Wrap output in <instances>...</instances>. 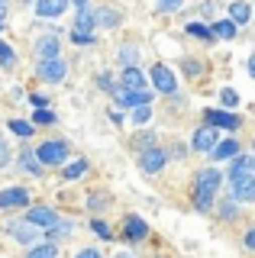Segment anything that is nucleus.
Returning <instances> with one entry per match:
<instances>
[{
	"label": "nucleus",
	"mask_w": 255,
	"mask_h": 258,
	"mask_svg": "<svg viewBox=\"0 0 255 258\" xmlns=\"http://www.w3.org/2000/svg\"><path fill=\"white\" fill-rule=\"evenodd\" d=\"M65 75H68V61L65 58H49V61L36 64V78L45 81V84H61Z\"/></svg>",
	"instance_id": "6"
},
{
	"label": "nucleus",
	"mask_w": 255,
	"mask_h": 258,
	"mask_svg": "<svg viewBox=\"0 0 255 258\" xmlns=\"http://www.w3.org/2000/svg\"><path fill=\"white\" fill-rule=\"evenodd\" d=\"M10 161H13V155H10V145H7V139L0 136V171H7V168H10Z\"/></svg>",
	"instance_id": "39"
},
{
	"label": "nucleus",
	"mask_w": 255,
	"mask_h": 258,
	"mask_svg": "<svg viewBox=\"0 0 255 258\" xmlns=\"http://www.w3.org/2000/svg\"><path fill=\"white\" fill-rule=\"evenodd\" d=\"M7 26V4H0V29Z\"/></svg>",
	"instance_id": "46"
},
{
	"label": "nucleus",
	"mask_w": 255,
	"mask_h": 258,
	"mask_svg": "<svg viewBox=\"0 0 255 258\" xmlns=\"http://www.w3.org/2000/svg\"><path fill=\"white\" fill-rule=\"evenodd\" d=\"M4 232H7V236H10L13 242H20V245H26V248H33V245H39V242L45 239V232L39 229V226H33V223H26L23 216H20V220H7Z\"/></svg>",
	"instance_id": "2"
},
{
	"label": "nucleus",
	"mask_w": 255,
	"mask_h": 258,
	"mask_svg": "<svg viewBox=\"0 0 255 258\" xmlns=\"http://www.w3.org/2000/svg\"><path fill=\"white\" fill-rule=\"evenodd\" d=\"M94 39H97V36H84V32L71 29V42H75V45H94Z\"/></svg>",
	"instance_id": "43"
},
{
	"label": "nucleus",
	"mask_w": 255,
	"mask_h": 258,
	"mask_svg": "<svg viewBox=\"0 0 255 258\" xmlns=\"http://www.w3.org/2000/svg\"><path fill=\"white\" fill-rule=\"evenodd\" d=\"M119 87H123V91H146L149 78L142 75L139 68H123V75H119Z\"/></svg>",
	"instance_id": "16"
},
{
	"label": "nucleus",
	"mask_w": 255,
	"mask_h": 258,
	"mask_svg": "<svg viewBox=\"0 0 255 258\" xmlns=\"http://www.w3.org/2000/svg\"><path fill=\"white\" fill-rule=\"evenodd\" d=\"M116 258H136L133 252H116Z\"/></svg>",
	"instance_id": "49"
},
{
	"label": "nucleus",
	"mask_w": 255,
	"mask_h": 258,
	"mask_svg": "<svg viewBox=\"0 0 255 258\" xmlns=\"http://www.w3.org/2000/svg\"><path fill=\"white\" fill-rule=\"evenodd\" d=\"M184 75H190V78H197V75H204V61H194V58H184Z\"/></svg>",
	"instance_id": "40"
},
{
	"label": "nucleus",
	"mask_w": 255,
	"mask_h": 258,
	"mask_svg": "<svg viewBox=\"0 0 255 258\" xmlns=\"http://www.w3.org/2000/svg\"><path fill=\"white\" fill-rule=\"evenodd\" d=\"M139 58H142V52H139L136 42H126V45L116 48V61L123 64V68H139Z\"/></svg>",
	"instance_id": "18"
},
{
	"label": "nucleus",
	"mask_w": 255,
	"mask_h": 258,
	"mask_svg": "<svg viewBox=\"0 0 255 258\" xmlns=\"http://www.w3.org/2000/svg\"><path fill=\"white\" fill-rule=\"evenodd\" d=\"M181 7H184V0H158L155 10H158V13H178Z\"/></svg>",
	"instance_id": "37"
},
{
	"label": "nucleus",
	"mask_w": 255,
	"mask_h": 258,
	"mask_svg": "<svg viewBox=\"0 0 255 258\" xmlns=\"http://www.w3.org/2000/svg\"><path fill=\"white\" fill-rule=\"evenodd\" d=\"M149 119H152V103H149V107H139V110H133V123H136V126H146Z\"/></svg>",
	"instance_id": "38"
},
{
	"label": "nucleus",
	"mask_w": 255,
	"mask_h": 258,
	"mask_svg": "<svg viewBox=\"0 0 255 258\" xmlns=\"http://www.w3.org/2000/svg\"><path fill=\"white\" fill-rule=\"evenodd\" d=\"M239 200L236 197H226V200H220V204H217V216H220V220H226V223H233L236 220V216H239Z\"/></svg>",
	"instance_id": "26"
},
{
	"label": "nucleus",
	"mask_w": 255,
	"mask_h": 258,
	"mask_svg": "<svg viewBox=\"0 0 255 258\" xmlns=\"http://www.w3.org/2000/svg\"><path fill=\"white\" fill-rule=\"evenodd\" d=\"M68 4H75L78 10H84V7H91V0H68Z\"/></svg>",
	"instance_id": "47"
},
{
	"label": "nucleus",
	"mask_w": 255,
	"mask_h": 258,
	"mask_svg": "<svg viewBox=\"0 0 255 258\" xmlns=\"http://www.w3.org/2000/svg\"><path fill=\"white\" fill-rule=\"evenodd\" d=\"M190 149L201 152V155H204V152H213V149H217V129L207 126V123L201 129H194V136H190Z\"/></svg>",
	"instance_id": "14"
},
{
	"label": "nucleus",
	"mask_w": 255,
	"mask_h": 258,
	"mask_svg": "<svg viewBox=\"0 0 255 258\" xmlns=\"http://www.w3.org/2000/svg\"><path fill=\"white\" fill-rule=\"evenodd\" d=\"M223 184V174L217 168H201V171L194 174V194H190V204H194L197 213H210L213 210V197H217Z\"/></svg>",
	"instance_id": "1"
},
{
	"label": "nucleus",
	"mask_w": 255,
	"mask_h": 258,
	"mask_svg": "<svg viewBox=\"0 0 255 258\" xmlns=\"http://www.w3.org/2000/svg\"><path fill=\"white\" fill-rule=\"evenodd\" d=\"M94 29H97V20H94V10H91V7H84V10H78V16H75V32H84V36H94Z\"/></svg>",
	"instance_id": "22"
},
{
	"label": "nucleus",
	"mask_w": 255,
	"mask_h": 258,
	"mask_svg": "<svg viewBox=\"0 0 255 258\" xmlns=\"http://www.w3.org/2000/svg\"><path fill=\"white\" fill-rule=\"evenodd\" d=\"M220 103H223V110H233L239 103V94L233 91V87H223V91H220Z\"/></svg>",
	"instance_id": "36"
},
{
	"label": "nucleus",
	"mask_w": 255,
	"mask_h": 258,
	"mask_svg": "<svg viewBox=\"0 0 255 258\" xmlns=\"http://www.w3.org/2000/svg\"><path fill=\"white\" fill-rule=\"evenodd\" d=\"M204 119H207V126H213V129H239V126H242V119H239L236 113L217 110V107H207L204 110Z\"/></svg>",
	"instance_id": "11"
},
{
	"label": "nucleus",
	"mask_w": 255,
	"mask_h": 258,
	"mask_svg": "<svg viewBox=\"0 0 255 258\" xmlns=\"http://www.w3.org/2000/svg\"><path fill=\"white\" fill-rule=\"evenodd\" d=\"M242 245L249 248V252H255V226H252V229H245V236H242Z\"/></svg>",
	"instance_id": "45"
},
{
	"label": "nucleus",
	"mask_w": 255,
	"mask_h": 258,
	"mask_svg": "<svg viewBox=\"0 0 255 258\" xmlns=\"http://www.w3.org/2000/svg\"><path fill=\"white\" fill-rule=\"evenodd\" d=\"M168 165V152L165 149H146V152H139V171L142 174H158L162 168Z\"/></svg>",
	"instance_id": "9"
},
{
	"label": "nucleus",
	"mask_w": 255,
	"mask_h": 258,
	"mask_svg": "<svg viewBox=\"0 0 255 258\" xmlns=\"http://www.w3.org/2000/svg\"><path fill=\"white\" fill-rule=\"evenodd\" d=\"M0 4H7V0H0Z\"/></svg>",
	"instance_id": "53"
},
{
	"label": "nucleus",
	"mask_w": 255,
	"mask_h": 258,
	"mask_svg": "<svg viewBox=\"0 0 255 258\" xmlns=\"http://www.w3.org/2000/svg\"><path fill=\"white\" fill-rule=\"evenodd\" d=\"M71 236H75V220H58L52 229H45V242H55V245L61 239H71Z\"/></svg>",
	"instance_id": "19"
},
{
	"label": "nucleus",
	"mask_w": 255,
	"mask_h": 258,
	"mask_svg": "<svg viewBox=\"0 0 255 258\" xmlns=\"http://www.w3.org/2000/svg\"><path fill=\"white\" fill-rule=\"evenodd\" d=\"M110 204H113V197H110L107 190H91L87 194V210H91V213H103Z\"/></svg>",
	"instance_id": "25"
},
{
	"label": "nucleus",
	"mask_w": 255,
	"mask_h": 258,
	"mask_svg": "<svg viewBox=\"0 0 255 258\" xmlns=\"http://www.w3.org/2000/svg\"><path fill=\"white\" fill-rule=\"evenodd\" d=\"M229 187H233V197L239 204H255V174L245 171V174H236V177H226Z\"/></svg>",
	"instance_id": "7"
},
{
	"label": "nucleus",
	"mask_w": 255,
	"mask_h": 258,
	"mask_svg": "<svg viewBox=\"0 0 255 258\" xmlns=\"http://www.w3.org/2000/svg\"><path fill=\"white\" fill-rule=\"evenodd\" d=\"M49 97H42V94H29V107L33 110H49Z\"/></svg>",
	"instance_id": "41"
},
{
	"label": "nucleus",
	"mask_w": 255,
	"mask_h": 258,
	"mask_svg": "<svg viewBox=\"0 0 255 258\" xmlns=\"http://www.w3.org/2000/svg\"><path fill=\"white\" fill-rule=\"evenodd\" d=\"M229 20H233L236 26L249 23V20H252V7L245 4V0H233V4H229Z\"/></svg>",
	"instance_id": "24"
},
{
	"label": "nucleus",
	"mask_w": 255,
	"mask_h": 258,
	"mask_svg": "<svg viewBox=\"0 0 255 258\" xmlns=\"http://www.w3.org/2000/svg\"><path fill=\"white\" fill-rule=\"evenodd\" d=\"M23 258H61V248L55 245V242H39V245H33V248H26V255Z\"/></svg>",
	"instance_id": "23"
},
{
	"label": "nucleus",
	"mask_w": 255,
	"mask_h": 258,
	"mask_svg": "<svg viewBox=\"0 0 255 258\" xmlns=\"http://www.w3.org/2000/svg\"><path fill=\"white\" fill-rule=\"evenodd\" d=\"M87 158H78V161H71V165H65V171H61V177L65 181H78V177H84L87 174Z\"/></svg>",
	"instance_id": "28"
},
{
	"label": "nucleus",
	"mask_w": 255,
	"mask_h": 258,
	"mask_svg": "<svg viewBox=\"0 0 255 258\" xmlns=\"http://www.w3.org/2000/svg\"><path fill=\"white\" fill-rule=\"evenodd\" d=\"M123 236L130 239V242L149 239V223L142 220V216H136V213H126V216H123Z\"/></svg>",
	"instance_id": "13"
},
{
	"label": "nucleus",
	"mask_w": 255,
	"mask_h": 258,
	"mask_svg": "<svg viewBox=\"0 0 255 258\" xmlns=\"http://www.w3.org/2000/svg\"><path fill=\"white\" fill-rule=\"evenodd\" d=\"M33 207V197H29L26 187H4L0 190V213H17V210H29Z\"/></svg>",
	"instance_id": "4"
},
{
	"label": "nucleus",
	"mask_w": 255,
	"mask_h": 258,
	"mask_svg": "<svg viewBox=\"0 0 255 258\" xmlns=\"http://www.w3.org/2000/svg\"><path fill=\"white\" fill-rule=\"evenodd\" d=\"M7 129H10L13 136H20V139H29V136L36 133V126L29 123V119H7Z\"/></svg>",
	"instance_id": "29"
},
{
	"label": "nucleus",
	"mask_w": 255,
	"mask_h": 258,
	"mask_svg": "<svg viewBox=\"0 0 255 258\" xmlns=\"http://www.w3.org/2000/svg\"><path fill=\"white\" fill-rule=\"evenodd\" d=\"M94 20H97V26H103V29H116L119 23H123V16H119V10L97 7V10H94Z\"/></svg>",
	"instance_id": "21"
},
{
	"label": "nucleus",
	"mask_w": 255,
	"mask_h": 258,
	"mask_svg": "<svg viewBox=\"0 0 255 258\" xmlns=\"http://www.w3.org/2000/svg\"><path fill=\"white\" fill-rule=\"evenodd\" d=\"M0 258H10V255H0Z\"/></svg>",
	"instance_id": "52"
},
{
	"label": "nucleus",
	"mask_w": 255,
	"mask_h": 258,
	"mask_svg": "<svg viewBox=\"0 0 255 258\" xmlns=\"http://www.w3.org/2000/svg\"><path fill=\"white\" fill-rule=\"evenodd\" d=\"M210 29L217 39H236V32H239V26L233 20H217V23H210Z\"/></svg>",
	"instance_id": "27"
},
{
	"label": "nucleus",
	"mask_w": 255,
	"mask_h": 258,
	"mask_svg": "<svg viewBox=\"0 0 255 258\" xmlns=\"http://www.w3.org/2000/svg\"><path fill=\"white\" fill-rule=\"evenodd\" d=\"M252 152H255V139H252Z\"/></svg>",
	"instance_id": "51"
},
{
	"label": "nucleus",
	"mask_w": 255,
	"mask_h": 258,
	"mask_svg": "<svg viewBox=\"0 0 255 258\" xmlns=\"http://www.w3.org/2000/svg\"><path fill=\"white\" fill-rule=\"evenodd\" d=\"M55 119L58 116H55L52 110H33V126H52Z\"/></svg>",
	"instance_id": "34"
},
{
	"label": "nucleus",
	"mask_w": 255,
	"mask_h": 258,
	"mask_svg": "<svg viewBox=\"0 0 255 258\" xmlns=\"http://www.w3.org/2000/svg\"><path fill=\"white\" fill-rule=\"evenodd\" d=\"M149 81H152V87L158 94H174L178 91V78H174V71L168 68V64H152Z\"/></svg>",
	"instance_id": "8"
},
{
	"label": "nucleus",
	"mask_w": 255,
	"mask_h": 258,
	"mask_svg": "<svg viewBox=\"0 0 255 258\" xmlns=\"http://www.w3.org/2000/svg\"><path fill=\"white\" fill-rule=\"evenodd\" d=\"M133 145H136V152H146V149H155V133H139L136 139H133Z\"/></svg>",
	"instance_id": "35"
},
{
	"label": "nucleus",
	"mask_w": 255,
	"mask_h": 258,
	"mask_svg": "<svg viewBox=\"0 0 255 258\" xmlns=\"http://www.w3.org/2000/svg\"><path fill=\"white\" fill-rule=\"evenodd\" d=\"M113 100L123 110H139V107H149V103H152V91H123V87H116Z\"/></svg>",
	"instance_id": "10"
},
{
	"label": "nucleus",
	"mask_w": 255,
	"mask_h": 258,
	"mask_svg": "<svg viewBox=\"0 0 255 258\" xmlns=\"http://www.w3.org/2000/svg\"><path fill=\"white\" fill-rule=\"evenodd\" d=\"M97 87H103V91H110V94H113L119 84H113V78H110L107 71H100V75H97Z\"/></svg>",
	"instance_id": "42"
},
{
	"label": "nucleus",
	"mask_w": 255,
	"mask_h": 258,
	"mask_svg": "<svg viewBox=\"0 0 255 258\" xmlns=\"http://www.w3.org/2000/svg\"><path fill=\"white\" fill-rule=\"evenodd\" d=\"M249 171H252V174H255V155H252V161H249Z\"/></svg>",
	"instance_id": "50"
},
{
	"label": "nucleus",
	"mask_w": 255,
	"mask_h": 258,
	"mask_svg": "<svg viewBox=\"0 0 255 258\" xmlns=\"http://www.w3.org/2000/svg\"><path fill=\"white\" fill-rule=\"evenodd\" d=\"M17 168H20V171H26V174H33V177H45L42 161H39L36 152H29V149H23L20 155H17Z\"/></svg>",
	"instance_id": "15"
},
{
	"label": "nucleus",
	"mask_w": 255,
	"mask_h": 258,
	"mask_svg": "<svg viewBox=\"0 0 255 258\" xmlns=\"http://www.w3.org/2000/svg\"><path fill=\"white\" fill-rule=\"evenodd\" d=\"M68 155H71V149L65 139H45L36 149V158L42 161V168H61L68 161Z\"/></svg>",
	"instance_id": "3"
},
{
	"label": "nucleus",
	"mask_w": 255,
	"mask_h": 258,
	"mask_svg": "<svg viewBox=\"0 0 255 258\" xmlns=\"http://www.w3.org/2000/svg\"><path fill=\"white\" fill-rule=\"evenodd\" d=\"M249 161H252V155H236L233 161H229V177L245 174V171H249Z\"/></svg>",
	"instance_id": "31"
},
{
	"label": "nucleus",
	"mask_w": 255,
	"mask_h": 258,
	"mask_svg": "<svg viewBox=\"0 0 255 258\" xmlns=\"http://www.w3.org/2000/svg\"><path fill=\"white\" fill-rule=\"evenodd\" d=\"M184 29H187V36H194V39H204V42H213V39H217V36H213V29L207 26V23H197V20H194V23H187Z\"/></svg>",
	"instance_id": "30"
},
{
	"label": "nucleus",
	"mask_w": 255,
	"mask_h": 258,
	"mask_svg": "<svg viewBox=\"0 0 255 258\" xmlns=\"http://www.w3.org/2000/svg\"><path fill=\"white\" fill-rule=\"evenodd\" d=\"M0 64H4V68H13V64H17V52H13V45L4 42V39H0Z\"/></svg>",
	"instance_id": "33"
},
{
	"label": "nucleus",
	"mask_w": 255,
	"mask_h": 258,
	"mask_svg": "<svg viewBox=\"0 0 255 258\" xmlns=\"http://www.w3.org/2000/svg\"><path fill=\"white\" fill-rule=\"evenodd\" d=\"M75 258H103V252H100V248H94V245H87V248H78Z\"/></svg>",
	"instance_id": "44"
},
{
	"label": "nucleus",
	"mask_w": 255,
	"mask_h": 258,
	"mask_svg": "<svg viewBox=\"0 0 255 258\" xmlns=\"http://www.w3.org/2000/svg\"><path fill=\"white\" fill-rule=\"evenodd\" d=\"M23 220H26V223H33V226H39V229L45 232V229H52V226L58 223L61 216H58V210H55V207H45V204H33L29 210H23Z\"/></svg>",
	"instance_id": "5"
},
{
	"label": "nucleus",
	"mask_w": 255,
	"mask_h": 258,
	"mask_svg": "<svg viewBox=\"0 0 255 258\" xmlns=\"http://www.w3.org/2000/svg\"><path fill=\"white\" fill-rule=\"evenodd\" d=\"M236 155H239V142L236 139H223V142H217V149L210 152L213 161H233Z\"/></svg>",
	"instance_id": "20"
},
{
	"label": "nucleus",
	"mask_w": 255,
	"mask_h": 258,
	"mask_svg": "<svg viewBox=\"0 0 255 258\" xmlns=\"http://www.w3.org/2000/svg\"><path fill=\"white\" fill-rule=\"evenodd\" d=\"M249 75L255 78V52H252V58H249Z\"/></svg>",
	"instance_id": "48"
},
{
	"label": "nucleus",
	"mask_w": 255,
	"mask_h": 258,
	"mask_svg": "<svg viewBox=\"0 0 255 258\" xmlns=\"http://www.w3.org/2000/svg\"><path fill=\"white\" fill-rule=\"evenodd\" d=\"M91 232H94L97 239H103V242H110V239H113V229H110V226L103 223V220H97V216L91 220Z\"/></svg>",
	"instance_id": "32"
},
{
	"label": "nucleus",
	"mask_w": 255,
	"mask_h": 258,
	"mask_svg": "<svg viewBox=\"0 0 255 258\" xmlns=\"http://www.w3.org/2000/svg\"><path fill=\"white\" fill-rule=\"evenodd\" d=\"M61 42H58V36L55 32H49V36H39L36 42H33V55L39 61H49V58H61Z\"/></svg>",
	"instance_id": "12"
},
{
	"label": "nucleus",
	"mask_w": 255,
	"mask_h": 258,
	"mask_svg": "<svg viewBox=\"0 0 255 258\" xmlns=\"http://www.w3.org/2000/svg\"><path fill=\"white\" fill-rule=\"evenodd\" d=\"M68 10V0H36V16L42 20H58Z\"/></svg>",
	"instance_id": "17"
}]
</instances>
